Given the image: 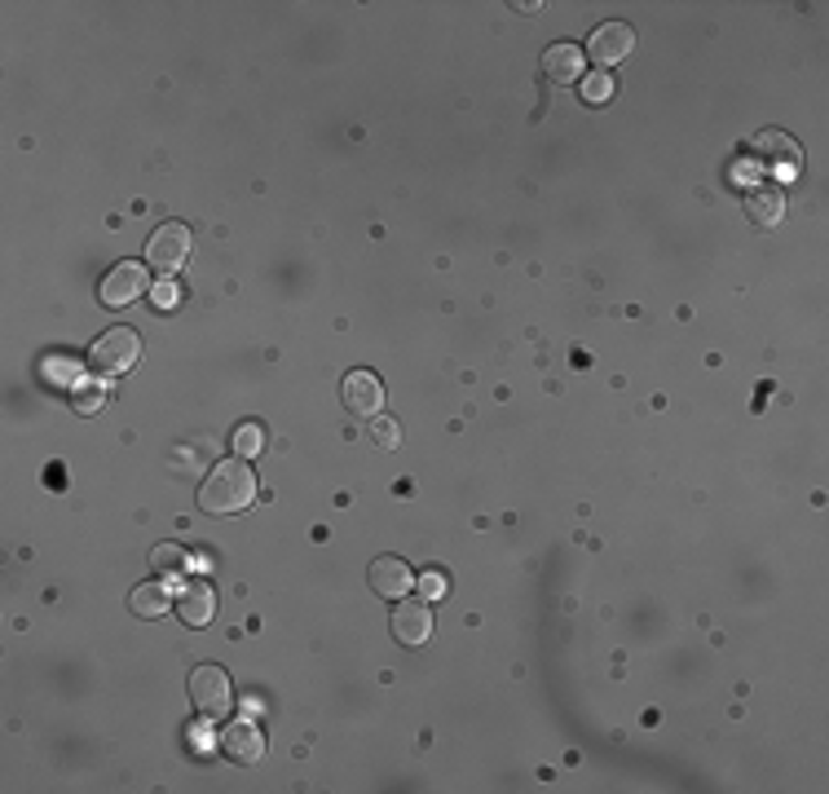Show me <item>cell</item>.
<instances>
[{"label":"cell","instance_id":"cell-1","mask_svg":"<svg viewBox=\"0 0 829 794\" xmlns=\"http://www.w3.org/2000/svg\"><path fill=\"white\" fill-rule=\"evenodd\" d=\"M256 503V472L247 468V459H220L203 485H198V507L212 516H238L243 507Z\"/></svg>","mask_w":829,"mask_h":794},{"label":"cell","instance_id":"cell-2","mask_svg":"<svg viewBox=\"0 0 829 794\" xmlns=\"http://www.w3.org/2000/svg\"><path fill=\"white\" fill-rule=\"evenodd\" d=\"M137 357H141V335L132 326H106L88 348V366L101 375H119L137 366Z\"/></svg>","mask_w":829,"mask_h":794},{"label":"cell","instance_id":"cell-3","mask_svg":"<svg viewBox=\"0 0 829 794\" xmlns=\"http://www.w3.org/2000/svg\"><path fill=\"white\" fill-rule=\"evenodd\" d=\"M190 225H181V221H163L150 238H146V265L150 269H159L163 278H172L185 260H190Z\"/></svg>","mask_w":829,"mask_h":794},{"label":"cell","instance_id":"cell-4","mask_svg":"<svg viewBox=\"0 0 829 794\" xmlns=\"http://www.w3.org/2000/svg\"><path fill=\"white\" fill-rule=\"evenodd\" d=\"M190 701L203 719H216V715H229L234 706V684L220 666H194L190 670Z\"/></svg>","mask_w":829,"mask_h":794},{"label":"cell","instance_id":"cell-5","mask_svg":"<svg viewBox=\"0 0 829 794\" xmlns=\"http://www.w3.org/2000/svg\"><path fill=\"white\" fill-rule=\"evenodd\" d=\"M146 291H150L146 265H137V260H119L115 269H106L101 287H97V296H101L106 309H123V304H132V300L146 296Z\"/></svg>","mask_w":829,"mask_h":794},{"label":"cell","instance_id":"cell-6","mask_svg":"<svg viewBox=\"0 0 829 794\" xmlns=\"http://www.w3.org/2000/svg\"><path fill=\"white\" fill-rule=\"evenodd\" d=\"M340 397H344V410H353L362 419L384 415V384L370 371H348L344 384H340Z\"/></svg>","mask_w":829,"mask_h":794},{"label":"cell","instance_id":"cell-7","mask_svg":"<svg viewBox=\"0 0 829 794\" xmlns=\"http://www.w3.org/2000/svg\"><path fill=\"white\" fill-rule=\"evenodd\" d=\"M370 591L375 596H384V600H406L410 596V587H415V569L401 560V556H379V560H370Z\"/></svg>","mask_w":829,"mask_h":794},{"label":"cell","instance_id":"cell-8","mask_svg":"<svg viewBox=\"0 0 829 794\" xmlns=\"http://www.w3.org/2000/svg\"><path fill=\"white\" fill-rule=\"evenodd\" d=\"M392 640L397 644H406V648H419V644H428L432 640V609L428 604H397L392 609Z\"/></svg>","mask_w":829,"mask_h":794},{"label":"cell","instance_id":"cell-9","mask_svg":"<svg viewBox=\"0 0 829 794\" xmlns=\"http://www.w3.org/2000/svg\"><path fill=\"white\" fill-rule=\"evenodd\" d=\"M635 49V31L626 22H600L591 31V57L600 66H613V62H626V53Z\"/></svg>","mask_w":829,"mask_h":794},{"label":"cell","instance_id":"cell-10","mask_svg":"<svg viewBox=\"0 0 829 794\" xmlns=\"http://www.w3.org/2000/svg\"><path fill=\"white\" fill-rule=\"evenodd\" d=\"M212 613H216V591H212V582L190 578V582L181 587V596H176V618H181L185 626H207Z\"/></svg>","mask_w":829,"mask_h":794},{"label":"cell","instance_id":"cell-11","mask_svg":"<svg viewBox=\"0 0 829 794\" xmlns=\"http://www.w3.org/2000/svg\"><path fill=\"white\" fill-rule=\"evenodd\" d=\"M220 750H225L234 763H256V759L265 754V737H260V728H256L251 719H234V723H225V732H220Z\"/></svg>","mask_w":829,"mask_h":794},{"label":"cell","instance_id":"cell-12","mask_svg":"<svg viewBox=\"0 0 829 794\" xmlns=\"http://www.w3.org/2000/svg\"><path fill=\"white\" fill-rule=\"evenodd\" d=\"M542 71H547V79H556V84H578L582 71H586V49L560 40V44H551V49L542 53Z\"/></svg>","mask_w":829,"mask_h":794},{"label":"cell","instance_id":"cell-13","mask_svg":"<svg viewBox=\"0 0 829 794\" xmlns=\"http://www.w3.org/2000/svg\"><path fill=\"white\" fill-rule=\"evenodd\" d=\"M745 216H750L758 229L780 225V216H785V194H780V185H772V181L754 185V190L745 194Z\"/></svg>","mask_w":829,"mask_h":794},{"label":"cell","instance_id":"cell-14","mask_svg":"<svg viewBox=\"0 0 829 794\" xmlns=\"http://www.w3.org/2000/svg\"><path fill=\"white\" fill-rule=\"evenodd\" d=\"M168 604H176L168 582H141V587H132V596H128V609H132L137 618H163Z\"/></svg>","mask_w":829,"mask_h":794},{"label":"cell","instance_id":"cell-15","mask_svg":"<svg viewBox=\"0 0 829 794\" xmlns=\"http://www.w3.org/2000/svg\"><path fill=\"white\" fill-rule=\"evenodd\" d=\"M101 406H106V384L101 379H79L71 388V410L75 415H97Z\"/></svg>","mask_w":829,"mask_h":794},{"label":"cell","instance_id":"cell-16","mask_svg":"<svg viewBox=\"0 0 829 794\" xmlns=\"http://www.w3.org/2000/svg\"><path fill=\"white\" fill-rule=\"evenodd\" d=\"M265 450V428L260 423H238L234 428V454L238 459H256Z\"/></svg>","mask_w":829,"mask_h":794},{"label":"cell","instance_id":"cell-17","mask_svg":"<svg viewBox=\"0 0 829 794\" xmlns=\"http://www.w3.org/2000/svg\"><path fill=\"white\" fill-rule=\"evenodd\" d=\"M578 88H582V101L600 106V101H609V97H613V75L591 71V75H582V79H578Z\"/></svg>","mask_w":829,"mask_h":794},{"label":"cell","instance_id":"cell-18","mask_svg":"<svg viewBox=\"0 0 829 794\" xmlns=\"http://www.w3.org/2000/svg\"><path fill=\"white\" fill-rule=\"evenodd\" d=\"M150 565H154L159 573H168V569H172V573H181V569L190 565V556H185L181 547H168V543H159V547L150 551Z\"/></svg>","mask_w":829,"mask_h":794},{"label":"cell","instance_id":"cell-19","mask_svg":"<svg viewBox=\"0 0 829 794\" xmlns=\"http://www.w3.org/2000/svg\"><path fill=\"white\" fill-rule=\"evenodd\" d=\"M370 437H375V446H379V450H392V446L401 441V428H397V419H388V415H375V423H370Z\"/></svg>","mask_w":829,"mask_h":794},{"label":"cell","instance_id":"cell-20","mask_svg":"<svg viewBox=\"0 0 829 794\" xmlns=\"http://www.w3.org/2000/svg\"><path fill=\"white\" fill-rule=\"evenodd\" d=\"M150 300H154V309H176L181 304V287L172 278H163L159 287H150Z\"/></svg>","mask_w":829,"mask_h":794},{"label":"cell","instance_id":"cell-21","mask_svg":"<svg viewBox=\"0 0 829 794\" xmlns=\"http://www.w3.org/2000/svg\"><path fill=\"white\" fill-rule=\"evenodd\" d=\"M44 375H49V379H66V384H79V371H75V362H71V357H49Z\"/></svg>","mask_w":829,"mask_h":794},{"label":"cell","instance_id":"cell-22","mask_svg":"<svg viewBox=\"0 0 829 794\" xmlns=\"http://www.w3.org/2000/svg\"><path fill=\"white\" fill-rule=\"evenodd\" d=\"M419 591H423L428 600H437V596L445 591V578H441V573H423V578H419Z\"/></svg>","mask_w":829,"mask_h":794}]
</instances>
